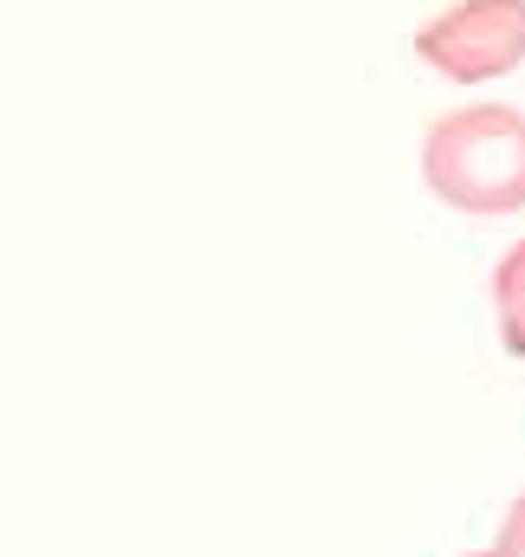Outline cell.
I'll return each mask as SVG.
<instances>
[{
  "instance_id": "6da1fadb",
  "label": "cell",
  "mask_w": 525,
  "mask_h": 557,
  "mask_svg": "<svg viewBox=\"0 0 525 557\" xmlns=\"http://www.w3.org/2000/svg\"><path fill=\"white\" fill-rule=\"evenodd\" d=\"M428 195L461 214H520L525 208V111L474 104L441 117L422 143Z\"/></svg>"
},
{
  "instance_id": "7a4b0ae2",
  "label": "cell",
  "mask_w": 525,
  "mask_h": 557,
  "mask_svg": "<svg viewBox=\"0 0 525 557\" xmlns=\"http://www.w3.org/2000/svg\"><path fill=\"white\" fill-rule=\"evenodd\" d=\"M415 52L461 85L500 78L525 59V0H461L415 33Z\"/></svg>"
},
{
  "instance_id": "3957f363",
  "label": "cell",
  "mask_w": 525,
  "mask_h": 557,
  "mask_svg": "<svg viewBox=\"0 0 525 557\" xmlns=\"http://www.w3.org/2000/svg\"><path fill=\"white\" fill-rule=\"evenodd\" d=\"M493 311H500V337L506 350L525 357V240H513L493 267Z\"/></svg>"
},
{
  "instance_id": "277c9868",
  "label": "cell",
  "mask_w": 525,
  "mask_h": 557,
  "mask_svg": "<svg viewBox=\"0 0 525 557\" xmlns=\"http://www.w3.org/2000/svg\"><path fill=\"white\" fill-rule=\"evenodd\" d=\"M474 557H525V486H520V499H513V512L500 519L493 545H487V552H474Z\"/></svg>"
}]
</instances>
